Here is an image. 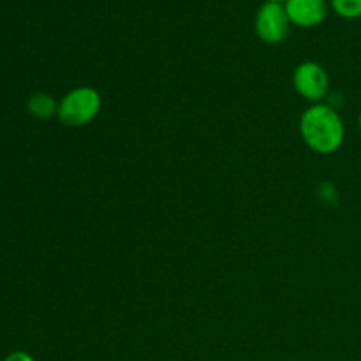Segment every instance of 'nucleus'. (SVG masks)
I'll use <instances>...</instances> for the list:
<instances>
[{"label": "nucleus", "mask_w": 361, "mask_h": 361, "mask_svg": "<svg viewBox=\"0 0 361 361\" xmlns=\"http://www.w3.org/2000/svg\"><path fill=\"white\" fill-rule=\"evenodd\" d=\"M298 126L303 143L316 154H335L344 145V120L341 113L326 102L310 104L300 116Z\"/></svg>", "instance_id": "f257e3e1"}, {"label": "nucleus", "mask_w": 361, "mask_h": 361, "mask_svg": "<svg viewBox=\"0 0 361 361\" xmlns=\"http://www.w3.org/2000/svg\"><path fill=\"white\" fill-rule=\"evenodd\" d=\"M102 108L101 92L94 87H76L59 101L56 118L66 127H83L97 118Z\"/></svg>", "instance_id": "f03ea898"}, {"label": "nucleus", "mask_w": 361, "mask_h": 361, "mask_svg": "<svg viewBox=\"0 0 361 361\" xmlns=\"http://www.w3.org/2000/svg\"><path fill=\"white\" fill-rule=\"evenodd\" d=\"M293 88L310 104L324 102L330 92V76L326 69L317 62H302L293 71Z\"/></svg>", "instance_id": "7ed1b4c3"}, {"label": "nucleus", "mask_w": 361, "mask_h": 361, "mask_svg": "<svg viewBox=\"0 0 361 361\" xmlns=\"http://www.w3.org/2000/svg\"><path fill=\"white\" fill-rule=\"evenodd\" d=\"M289 27H291V21L286 13L284 4L281 2H264L254 18L257 37L267 44L284 42L289 34Z\"/></svg>", "instance_id": "20e7f679"}, {"label": "nucleus", "mask_w": 361, "mask_h": 361, "mask_svg": "<svg viewBox=\"0 0 361 361\" xmlns=\"http://www.w3.org/2000/svg\"><path fill=\"white\" fill-rule=\"evenodd\" d=\"M284 7L291 25L300 28H312L326 20L330 2L328 0H286Z\"/></svg>", "instance_id": "39448f33"}, {"label": "nucleus", "mask_w": 361, "mask_h": 361, "mask_svg": "<svg viewBox=\"0 0 361 361\" xmlns=\"http://www.w3.org/2000/svg\"><path fill=\"white\" fill-rule=\"evenodd\" d=\"M27 109L35 118H51V116H56L59 101H55L53 95L44 94V92H37V94L30 95V99L27 101Z\"/></svg>", "instance_id": "423d86ee"}, {"label": "nucleus", "mask_w": 361, "mask_h": 361, "mask_svg": "<svg viewBox=\"0 0 361 361\" xmlns=\"http://www.w3.org/2000/svg\"><path fill=\"white\" fill-rule=\"evenodd\" d=\"M330 7L344 20L361 18V0H330Z\"/></svg>", "instance_id": "0eeeda50"}, {"label": "nucleus", "mask_w": 361, "mask_h": 361, "mask_svg": "<svg viewBox=\"0 0 361 361\" xmlns=\"http://www.w3.org/2000/svg\"><path fill=\"white\" fill-rule=\"evenodd\" d=\"M4 361H35L34 356L25 351H13L4 358Z\"/></svg>", "instance_id": "6e6552de"}, {"label": "nucleus", "mask_w": 361, "mask_h": 361, "mask_svg": "<svg viewBox=\"0 0 361 361\" xmlns=\"http://www.w3.org/2000/svg\"><path fill=\"white\" fill-rule=\"evenodd\" d=\"M264 2H281V4H284L286 0H264Z\"/></svg>", "instance_id": "1a4fd4ad"}, {"label": "nucleus", "mask_w": 361, "mask_h": 361, "mask_svg": "<svg viewBox=\"0 0 361 361\" xmlns=\"http://www.w3.org/2000/svg\"><path fill=\"white\" fill-rule=\"evenodd\" d=\"M358 127H360V130H361V111H360V116H358Z\"/></svg>", "instance_id": "9d476101"}]
</instances>
